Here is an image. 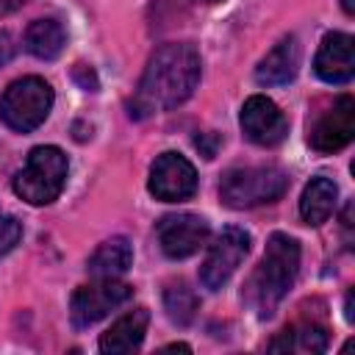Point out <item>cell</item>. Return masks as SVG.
I'll return each mask as SVG.
<instances>
[{"label":"cell","instance_id":"cell-1","mask_svg":"<svg viewBox=\"0 0 355 355\" xmlns=\"http://www.w3.org/2000/svg\"><path fill=\"white\" fill-rule=\"evenodd\" d=\"M200 83V53L189 42L161 44L136 86L130 100V116L144 119L161 111H172L186 103Z\"/></svg>","mask_w":355,"mask_h":355},{"label":"cell","instance_id":"cell-2","mask_svg":"<svg viewBox=\"0 0 355 355\" xmlns=\"http://www.w3.org/2000/svg\"><path fill=\"white\" fill-rule=\"evenodd\" d=\"M300 272V244L286 233H272L266 252L244 283L241 300L261 316H272Z\"/></svg>","mask_w":355,"mask_h":355},{"label":"cell","instance_id":"cell-3","mask_svg":"<svg viewBox=\"0 0 355 355\" xmlns=\"http://www.w3.org/2000/svg\"><path fill=\"white\" fill-rule=\"evenodd\" d=\"M69 161L61 147L39 144L28 153L25 166L14 175V194L28 205H50L67 183Z\"/></svg>","mask_w":355,"mask_h":355},{"label":"cell","instance_id":"cell-4","mask_svg":"<svg viewBox=\"0 0 355 355\" xmlns=\"http://www.w3.org/2000/svg\"><path fill=\"white\" fill-rule=\"evenodd\" d=\"M286 189L288 175L280 166H236L222 175L219 197L227 208L244 211L280 200Z\"/></svg>","mask_w":355,"mask_h":355},{"label":"cell","instance_id":"cell-5","mask_svg":"<svg viewBox=\"0 0 355 355\" xmlns=\"http://www.w3.org/2000/svg\"><path fill=\"white\" fill-rule=\"evenodd\" d=\"M53 100H55L53 89L44 78L25 75V78L8 83V89L3 92L0 119L17 133H31L50 116Z\"/></svg>","mask_w":355,"mask_h":355},{"label":"cell","instance_id":"cell-6","mask_svg":"<svg viewBox=\"0 0 355 355\" xmlns=\"http://www.w3.org/2000/svg\"><path fill=\"white\" fill-rule=\"evenodd\" d=\"M133 288L119 277H94V283L80 286L69 300V319L75 327H92L114 308L128 302Z\"/></svg>","mask_w":355,"mask_h":355},{"label":"cell","instance_id":"cell-7","mask_svg":"<svg viewBox=\"0 0 355 355\" xmlns=\"http://www.w3.org/2000/svg\"><path fill=\"white\" fill-rule=\"evenodd\" d=\"M247 252H250V233L236 225L225 227L208 247V255L200 266V283L208 291H219L233 277V272L241 266Z\"/></svg>","mask_w":355,"mask_h":355},{"label":"cell","instance_id":"cell-8","mask_svg":"<svg viewBox=\"0 0 355 355\" xmlns=\"http://www.w3.org/2000/svg\"><path fill=\"white\" fill-rule=\"evenodd\" d=\"M147 189L155 200L180 202L197 191V169L180 153H161L150 166Z\"/></svg>","mask_w":355,"mask_h":355},{"label":"cell","instance_id":"cell-9","mask_svg":"<svg viewBox=\"0 0 355 355\" xmlns=\"http://www.w3.org/2000/svg\"><path fill=\"white\" fill-rule=\"evenodd\" d=\"M239 122H241L244 136L258 147H275L288 136L286 114L263 94H252L244 100Z\"/></svg>","mask_w":355,"mask_h":355},{"label":"cell","instance_id":"cell-10","mask_svg":"<svg viewBox=\"0 0 355 355\" xmlns=\"http://www.w3.org/2000/svg\"><path fill=\"white\" fill-rule=\"evenodd\" d=\"M155 233H158V244H161L164 255L183 261V258L194 255L208 241L211 227L197 214H169L158 222Z\"/></svg>","mask_w":355,"mask_h":355},{"label":"cell","instance_id":"cell-11","mask_svg":"<svg viewBox=\"0 0 355 355\" xmlns=\"http://www.w3.org/2000/svg\"><path fill=\"white\" fill-rule=\"evenodd\" d=\"M352 136H355V100L349 94H341L324 114L316 116L308 141L316 153H336L347 147Z\"/></svg>","mask_w":355,"mask_h":355},{"label":"cell","instance_id":"cell-12","mask_svg":"<svg viewBox=\"0 0 355 355\" xmlns=\"http://www.w3.org/2000/svg\"><path fill=\"white\" fill-rule=\"evenodd\" d=\"M313 69L324 83H349L355 75V42L349 33L333 31L322 39L316 58H313Z\"/></svg>","mask_w":355,"mask_h":355},{"label":"cell","instance_id":"cell-13","mask_svg":"<svg viewBox=\"0 0 355 355\" xmlns=\"http://www.w3.org/2000/svg\"><path fill=\"white\" fill-rule=\"evenodd\" d=\"M300 69V42L297 36H283L255 67V80L261 86H283L294 80Z\"/></svg>","mask_w":355,"mask_h":355},{"label":"cell","instance_id":"cell-14","mask_svg":"<svg viewBox=\"0 0 355 355\" xmlns=\"http://www.w3.org/2000/svg\"><path fill=\"white\" fill-rule=\"evenodd\" d=\"M147 322H150V313L144 308H136V311H128L125 316H119L100 338V349L105 355H122V352H133L141 347L144 341V333H147Z\"/></svg>","mask_w":355,"mask_h":355},{"label":"cell","instance_id":"cell-15","mask_svg":"<svg viewBox=\"0 0 355 355\" xmlns=\"http://www.w3.org/2000/svg\"><path fill=\"white\" fill-rule=\"evenodd\" d=\"M336 200H338V186L330 178L324 175L311 178V183L302 189L300 197V216L316 227L330 219V214L336 211Z\"/></svg>","mask_w":355,"mask_h":355},{"label":"cell","instance_id":"cell-16","mask_svg":"<svg viewBox=\"0 0 355 355\" xmlns=\"http://www.w3.org/2000/svg\"><path fill=\"white\" fill-rule=\"evenodd\" d=\"M130 263H133V247H130V241L122 239V236H114V239L103 241L92 252L86 269H89L92 277H122L130 269Z\"/></svg>","mask_w":355,"mask_h":355},{"label":"cell","instance_id":"cell-17","mask_svg":"<svg viewBox=\"0 0 355 355\" xmlns=\"http://www.w3.org/2000/svg\"><path fill=\"white\" fill-rule=\"evenodd\" d=\"M67 44V33H64V25L53 17H44V19H33L25 31V50L31 55H36L39 61H53L61 55Z\"/></svg>","mask_w":355,"mask_h":355},{"label":"cell","instance_id":"cell-18","mask_svg":"<svg viewBox=\"0 0 355 355\" xmlns=\"http://www.w3.org/2000/svg\"><path fill=\"white\" fill-rule=\"evenodd\" d=\"M272 352H302V355H313V352H324L327 349V330L322 324H300L286 330L280 338H275L269 344Z\"/></svg>","mask_w":355,"mask_h":355},{"label":"cell","instance_id":"cell-19","mask_svg":"<svg viewBox=\"0 0 355 355\" xmlns=\"http://www.w3.org/2000/svg\"><path fill=\"white\" fill-rule=\"evenodd\" d=\"M164 311H166L172 324L186 327L194 322V316L200 311V300H197L194 288H189L183 280H178V283H169L164 288Z\"/></svg>","mask_w":355,"mask_h":355},{"label":"cell","instance_id":"cell-20","mask_svg":"<svg viewBox=\"0 0 355 355\" xmlns=\"http://www.w3.org/2000/svg\"><path fill=\"white\" fill-rule=\"evenodd\" d=\"M19 239H22V225L14 216L0 211V258L8 255L19 244Z\"/></svg>","mask_w":355,"mask_h":355},{"label":"cell","instance_id":"cell-21","mask_svg":"<svg viewBox=\"0 0 355 355\" xmlns=\"http://www.w3.org/2000/svg\"><path fill=\"white\" fill-rule=\"evenodd\" d=\"M11 55H14V39H11V33L0 31V67L6 61H11Z\"/></svg>","mask_w":355,"mask_h":355},{"label":"cell","instance_id":"cell-22","mask_svg":"<svg viewBox=\"0 0 355 355\" xmlns=\"http://www.w3.org/2000/svg\"><path fill=\"white\" fill-rule=\"evenodd\" d=\"M28 0H0V17H6V14H11V11H17V8H22Z\"/></svg>","mask_w":355,"mask_h":355},{"label":"cell","instance_id":"cell-23","mask_svg":"<svg viewBox=\"0 0 355 355\" xmlns=\"http://www.w3.org/2000/svg\"><path fill=\"white\" fill-rule=\"evenodd\" d=\"M166 349H180V352H191V347H189V344H169Z\"/></svg>","mask_w":355,"mask_h":355},{"label":"cell","instance_id":"cell-24","mask_svg":"<svg viewBox=\"0 0 355 355\" xmlns=\"http://www.w3.org/2000/svg\"><path fill=\"white\" fill-rule=\"evenodd\" d=\"M347 319L352 322V294H347Z\"/></svg>","mask_w":355,"mask_h":355},{"label":"cell","instance_id":"cell-25","mask_svg":"<svg viewBox=\"0 0 355 355\" xmlns=\"http://www.w3.org/2000/svg\"><path fill=\"white\" fill-rule=\"evenodd\" d=\"M341 3H344V11L352 14V0H341Z\"/></svg>","mask_w":355,"mask_h":355},{"label":"cell","instance_id":"cell-26","mask_svg":"<svg viewBox=\"0 0 355 355\" xmlns=\"http://www.w3.org/2000/svg\"><path fill=\"white\" fill-rule=\"evenodd\" d=\"M200 3H214V0H200Z\"/></svg>","mask_w":355,"mask_h":355}]
</instances>
